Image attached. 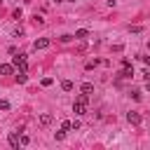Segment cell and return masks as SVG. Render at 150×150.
<instances>
[{"instance_id":"1","label":"cell","mask_w":150,"mask_h":150,"mask_svg":"<svg viewBox=\"0 0 150 150\" xmlns=\"http://www.w3.org/2000/svg\"><path fill=\"white\" fill-rule=\"evenodd\" d=\"M87 103H89V94H80L73 103V112L75 115H84L87 112Z\"/></svg>"},{"instance_id":"2","label":"cell","mask_w":150,"mask_h":150,"mask_svg":"<svg viewBox=\"0 0 150 150\" xmlns=\"http://www.w3.org/2000/svg\"><path fill=\"white\" fill-rule=\"evenodd\" d=\"M12 66H16L21 73H26V70H28V63H26V54H14V56H12Z\"/></svg>"},{"instance_id":"3","label":"cell","mask_w":150,"mask_h":150,"mask_svg":"<svg viewBox=\"0 0 150 150\" xmlns=\"http://www.w3.org/2000/svg\"><path fill=\"white\" fill-rule=\"evenodd\" d=\"M33 47H35V49H47V47H49V38H40V40H35Z\"/></svg>"},{"instance_id":"4","label":"cell","mask_w":150,"mask_h":150,"mask_svg":"<svg viewBox=\"0 0 150 150\" xmlns=\"http://www.w3.org/2000/svg\"><path fill=\"white\" fill-rule=\"evenodd\" d=\"M127 120H129V122H131L134 127H138V124H141V115H138V112H134V110H131V112L127 115Z\"/></svg>"},{"instance_id":"5","label":"cell","mask_w":150,"mask_h":150,"mask_svg":"<svg viewBox=\"0 0 150 150\" xmlns=\"http://www.w3.org/2000/svg\"><path fill=\"white\" fill-rule=\"evenodd\" d=\"M52 122H54V117H52L49 112H42V115H40V124H42V127H49Z\"/></svg>"},{"instance_id":"6","label":"cell","mask_w":150,"mask_h":150,"mask_svg":"<svg viewBox=\"0 0 150 150\" xmlns=\"http://www.w3.org/2000/svg\"><path fill=\"white\" fill-rule=\"evenodd\" d=\"M0 73H2V75H12V73H14V66H9V63H0Z\"/></svg>"},{"instance_id":"7","label":"cell","mask_w":150,"mask_h":150,"mask_svg":"<svg viewBox=\"0 0 150 150\" xmlns=\"http://www.w3.org/2000/svg\"><path fill=\"white\" fill-rule=\"evenodd\" d=\"M9 145H12V148H19V134H16V131L9 134Z\"/></svg>"},{"instance_id":"8","label":"cell","mask_w":150,"mask_h":150,"mask_svg":"<svg viewBox=\"0 0 150 150\" xmlns=\"http://www.w3.org/2000/svg\"><path fill=\"white\" fill-rule=\"evenodd\" d=\"M131 75H134V68L131 66H124V70L120 73V77H131Z\"/></svg>"},{"instance_id":"9","label":"cell","mask_w":150,"mask_h":150,"mask_svg":"<svg viewBox=\"0 0 150 150\" xmlns=\"http://www.w3.org/2000/svg\"><path fill=\"white\" fill-rule=\"evenodd\" d=\"M80 89H82V94H91V91H94V84H91V82H84Z\"/></svg>"},{"instance_id":"10","label":"cell","mask_w":150,"mask_h":150,"mask_svg":"<svg viewBox=\"0 0 150 150\" xmlns=\"http://www.w3.org/2000/svg\"><path fill=\"white\" fill-rule=\"evenodd\" d=\"M73 87H75V84H73L70 80H63V82H61V89H63V91H70Z\"/></svg>"},{"instance_id":"11","label":"cell","mask_w":150,"mask_h":150,"mask_svg":"<svg viewBox=\"0 0 150 150\" xmlns=\"http://www.w3.org/2000/svg\"><path fill=\"white\" fill-rule=\"evenodd\" d=\"M87 35H89V30H87V28H80V30H75V38H80V40H82V38H87Z\"/></svg>"},{"instance_id":"12","label":"cell","mask_w":150,"mask_h":150,"mask_svg":"<svg viewBox=\"0 0 150 150\" xmlns=\"http://www.w3.org/2000/svg\"><path fill=\"white\" fill-rule=\"evenodd\" d=\"M26 80H28V77H26V73H21V70H19V73H16V82H21V84H23Z\"/></svg>"},{"instance_id":"13","label":"cell","mask_w":150,"mask_h":150,"mask_svg":"<svg viewBox=\"0 0 150 150\" xmlns=\"http://www.w3.org/2000/svg\"><path fill=\"white\" fill-rule=\"evenodd\" d=\"M28 141H30V138H28L26 134H21V136H19V145H28Z\"/></svg>"},{"instance_id":"14","label":"cell","mask_w":150,"mask_h":150,"mask_svg":"<svg viewBox=\"0 0 150 150\" xmlns=\"http://www.w3.org/2000/svg\"><path fill=\"white\" fill-rule=\"evenodd\" d=\"M0 110H9V101H5V98H0Z\"/></svg>"},{"instance_id":"15","label":"cell","mask_w":150,"mask_h":150,"mask_svg":"<svg viewBox=\"0 0 150 150\" xmlns=\"http://www.w3.org/2000/svg\"><path fill=\"white\" fill-rule=\"evenodd\" d=\"M54 136H56V141H63V138H66V131H63V129H61V131H56V134H54Z\"/></svg>"},{"instance_id":"16","label":"cell","mask_w":150,"mask_h":150,"mask_svg":"<svg viewBox=\"0 0 150 150\" xmlns=\"http://www.w3.org/2000/svg\"><path fill=\"white\" fill-rule=\"evenodd\" d=\"M61 129H63V131H68V129H73V127H70V122L66 120V122H61Z\"/></svg>"},{"instance_id":"17","label":"cell","mask_w":150,"mask_h":150,"mask_svg":"<svg viewBox=\"0 0 150 150\" xmlns=\"http://www.w3.org/2000/svg\"><path fill=\"white\" fill-rule=\"evenodd\" d=\"M145 89H148V91H150V80H145Z\"/></svg>"},{"instance_id":"18","label":"cell","mask_w":150,"mask_h":150,"mask_svg":"<svg viewBox=\"0 0 150 150\" xmlns=\"http://www.w3.org/2000/svg\"><path fill=\"white\" fill-rule=\"evenodd\" d=\"M145 80H150V70H145Z\"/></svg>"},{"instance_id":"19","label":"cell","mask_w":150,"mask_h":150,"mask_svg":"<svg viewBox=\"0 0 150 150\" xmlns=\"http://www.w3.org/2000/svg\"><path fill=\"white\" fill-rule=\"evenodd\" d=\"M56 2H63V0H56Z\"/></svg>"},{"instance_id":"20","label":"cell","mask_w":150,"mask_h":150,"mask_svg":"<svg viewBox=\"0 0 150 150\" xmlns=\"http://www.w3.org/2000/svg\"><path fill=\"white\" fill-rule=\"evenodd\" d=\"M70 2H75V0H70Z\"/></svg>"}]
</instances>
